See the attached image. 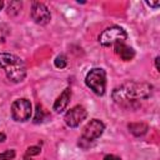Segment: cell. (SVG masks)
Here are the masks:
<instances>
[{
    "label": "cell",
    "mask_w": 160,
    "mask_h": 160,
    "mask_svg": "<svg viewBox=\"0 0 160 160\" xmlns=\"http://www.w3.org/2000/svg\"><path fill=\"white\" fill-rule=\"evenodd\" d=\"M104 160H121V159L119 156H116V155H106L104 158Z\"/></svg>",
    "instance_id": "cell-17"
},
{
    "label": "cell",
    "mask_w": 160,
    "mask_h": 160,
    "mask_svg": "<svg viewBox=\"0 0 160 160\" xmlns=\"http://www.w3.org/2000/svg\"><path fill=\"white\" fill-rule=\"evenodd\" d=\"M54 64H55V66L56 68H59V69H64L65 66H66V64H68V61H66V56L65 55H58L56 58H55V60H54Z\"/></svg>",
    "instance_id": "cell-12"
},
{
    "label": "cell",
    "mask_w": 160,
    "mask_h": 160,
    "mask_svg": "<svg viewBox=\"0 0 160 160\" xmlns=\"http://www.w3.org/2000/svg\"><path fill=\"white\" fill-rule=\"evenodd\" d=\"M5 140V135L2 132H0V141H4Z\"/></svg>",
    "instance_id": "cell-20"
},
{
    "label": "cell",
    "mask_w": 160,
    "mask_h": 160,
    "mask_svg": "<svg viewBox=\"0 0 160 160\" xmlns=\"http://www.w3.org/2000/svg\"><path fill=\"white\" fill-rule=\"evenodd\" d=\"M85 84L96 95H99V96L104 95L105 90H106V72H105V70L101 68L91 69L85 76Z\"/></svg>",
    "instance_id": "cell-3"
},
{
    "label": "cell",
    "mask_w": 160,
    "mask_h": 160,
    "mask_svg": "<svg viewBox=\"0 0 160 160\" xmlns=\"http://www.w3.org/2000/svg\"><path fill=\"white\" fill-rule=\"evenodd\" d=\"M30 15H31V19L39 25H46L51 19L50 10L48 9V6L39 1L32 2Z\"/></svg>",
    "instance_id": "cell-8"
},
{
    "label": "cell",
    "mask_w": 160,
    "mask_h": 160,
    "mask_svg": "<svg viewBox=\"0 0 160 160\" xmlns=\"http://www.w3.org/2000/svg\"><path fill=\"white\" fill-rule=\"evenodd\" d=\"M20 8H21V2H19V1H11L10 4H9V6H8V12L10 14L11 12V10H15L16 12L20 10Z\"/></svg>",
    "instance_id": "cell-15"
},
{
    "label": "cell",
    "mask_w": 160,
    "mask_h": 160,
    "mask_svg": "<svg viewBox=\"0 0 160 160\" xmlns=\"http://www.w3.org/2000/svg\"><path fill=\"white\" fill-rule=\"evenodd\" d=\"M15 158V150H5L4 152L0 154V160H12Z\"/></svg>",
    "instance_id": "cell-13"
},
{
    "label": "cell",
    "mask_w": 160,
    "mask_h": 160,
    "mask_svg": "<svg viewBox=\"0 0 160 160\" xmlns=\"http://www.w3.org/2000/svg\"><path fill=\"white\" fill-rule=\"evenodd\" d=\"M86 116H88L86 109L81 105H76V106H74V108H71L70 110L66 111L64 120H65V124L68 126L76 128L86 119Z\"/></svg>",
    "instance_id": "cell-7"
},
{
    "label": "cell",
    "mask_w": 160,
    "mask_h": 160,
    "mask_svg": "<svg viewBox=\"0 0 160 160\" xmlns=\"http://www.w3.org/2000/svg\"><path fill=\"white\" fill-rule=\"evenodd\" d=\"M70 98H71V90H70V88H66V89L60 94V96L55 100L54 106H52L54 110H55L56 112H62V111L66 109Z\"/></svg>",
    "instance_id": "cell-9"
},
{
    "label": "cell",
    "mask_w": 160,
    "mask_h": 160,
    "mask_svg": "<svg viewBox=\"0 0 160 160\" xmlns=\"http://www.w3.org/2000/svg\"><path fill=\"white\" fill-rule=\"evenodd\" d=\"M2 6H4V2H2V1H0V10L2 9Z\"/></svg>",
    "instance_id": "cell-21"
},
{
    "label": "cell",
    "mask_w": 160,
    "mask_h": 160,
    "mask_svg": "<svg viewBox=\"0 0 160 160\" xmlns=\"http://www.w3.org/2000/svg\"><path fill=\"white\" fill-rule=\"evenodd\" d=\"M114 50H115V52L120 56V59L124 60V61H130V60L135 56V51H134V49L130 48V46H128L125 42L114 45Z\"/></svg>",
    "instance_id": "cell-10"
},
{
    "label": "cell",
    "mask_w": 160,
    "mask_h": 160,
    "mask_svg": "<svg viewBox=\"0 0 160 160\" xmlns=\"http://www.w3.org/2000/svg\"><path fill=\"white\" fill-rule=\"evenodd\" d=\"M129 130L135 136H141L148 131V125L144 122H131L129 124Z\"/></svg>",
    "instance_id": "cell-11"
},
{
    "label": "cell",
    "mask_w": 160,
    "mask_h": 160,
    "mask_svg": "<svg viewBox=\"0 0 160 160\" xmlns=\"http://www.w3.org/2000/svg\"><path fill=\"white\" fill-rule=\"evenodd\" d=\"M40 150L41 149L39 146H30L26 150V155H38V154H40Z\"/></svg>",
    "instance_id": "cell-16"
},
{
    "label": "cell",
    "mask_w": 160,
    "mask_h": 160,
    "mask_svg": "<svg viewBox=\"0 0 160 160\" xmlns=\"http://www.w3.org/2000/svg\"><path fill=\"white\" fill-rule=\"evenodd\" d=\"M104 129H105V125L102 121L98 119H92L84 126L82 132H81V140L94 141L101 136V134L104 132Z\"/></svg>",
    "instance_id": "cell-6"
},
{
    "label": "cell",
    "mask_w": 160,
    "mask_h": 160,
    "mask_svg": "<svg viewBox=\"0 0 160 160\" xmlns=\"http://www.w3.org/2000/svg\"><path fill=\"white\" fill-rule=\"evenodd\" d=\"M42 120H44V110H42V108L40 105H38L36 106V115H35L34 121L35 122H41Z\"/></svg>",
    "instance_id": "cell-14"
},
{
    "label": "cell",
    "mask_w": 160,
    "mask_h": 160,
    "mask_svg": "<svg viewBox=\"0 0 160 160\" xmlns=\"http://www.w3.org/2000/svg\"><path fill=\"white\" fill-rule=\"evenodd\" d=\"M0 68L4 69L8 79L12 82H21L26 76L24 61L14 54L0 52Z\"/></svg>",
    "instance_id": "cell-2"
},
{
    "label": "cell",
    "mask_w": 160,
    "mask_h": 160,
    "mask_svg": "<svg viewBox=\"0 0 160 160\" xmlns=\"http://www.w3.org/2000/svg\"><path fill=\"white\" fill-rule=\"evenodd\" d=\"M152 94V86L148 82L126 81L115 88L111 96L114 101L122 106H130L139 100H146Z\"/></svg>",
    "instance_id": "cell-1"
},
{
    "label": "cell",
    "mask_w": 160,
    "mask_h": 160,
    "mask_svg": "<svg viewBox=\"0 0 160 160\" xmlns=\"http://www.w3.org/2000/svg\"><path fill=\"white\" fill-rule=\"evenodd\" d=\"M146 4H148L149 6H151V8H159V6H160V1H155V2H152V1H146Z\"/></svg>",
    "instance_id": "cell-18"
},
{
    "label": "cell",
    "mask_w": 160,
    "mask_h": 160,
    "mask_svg": "<svg viewBox=\"0 0 160 160\" xmlns=\"http://www.w3.org/2000/svg\"><path fill=\"white\" fill-rule=\"evenodd\" d=\"M158 62H159V56L155 58V68H156V70H159V64Z\"/></svg>",
    "instance_id": "cell-19"
},
{
    "label": "cell",
    "mask_w": 160,
    "mask_h": 160,
    "mask_svg": "<svg viewBox=\"0 0 160 160\" xmlns=\"http://www.w3.org/2000/svg\"><path fill=\"white\" fill-rule=\"evenodd\" d=\"M128 38L126 31L120 26H110L106 28L100 35H99V42L102 46H114L116 44L125 42Z\"/></svg>",
    "instance_id": "cell-4"
},
{
    "label": "cell",
    "mask_w": 160,
    "mask_h": 160,
    "mask_svg": "<svg viewBox=\"0 0 160 160\" xmlns=\"http://www.w3.org/2000/svg\"><path fill=\"white\" fill-rule=\"evenodd\" d=\"M31 112H32L31 102L25 98L15 100L11 105V118L15 121H19V122L28 121L31 116Z\"/></svg>",
    "instance_id": "cell-5"
}]
</instances>
